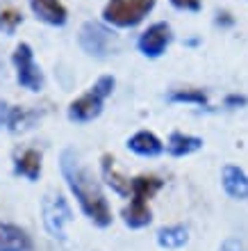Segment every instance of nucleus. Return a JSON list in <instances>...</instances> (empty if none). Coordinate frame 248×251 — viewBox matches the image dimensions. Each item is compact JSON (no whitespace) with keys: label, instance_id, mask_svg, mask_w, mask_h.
Here are the masks:
<instances>
[{"label":"nucleus","instance_id":"nucleus-16","mask_svg":"<svg viewBox=\"0 0 248 251\" xmlns=\"http://www.w3.org/2000/svg\"><path fill=\"white\" fill-rule=\"evenodd\" d=\"M189 242V228L187 226H164L157 231V245L162 249H180Z\"/></svg>","mask_w":248,"mask_h":251},{"label":"nucleus","instance_id":"nucleus-14","mask_svg":"<svg viewBox=\"0 0 248 251\" xmlns=\"http://www.w3.org/2000/svg\"><path fill=\"white\" fill-rule=\"evenodd\" d=\"M103 178L105 183L112 187V190L121 194V197H130V187H132V180L125 178L123 174L116 172L114 167V158L112 155H103Z\"/></svg>","mask_w":248,"mask_h":251},{"label":"nucleus","instance_id":"nucleus-13","mask_svg":"<svg viewBox=\"0 0 248 251\" xmlns=\"http://www.w3.org/2000/svg\"><path fill=\"white\" fill-rule=\"evenodd\" d=\"M32 12L37 14V19L46 21L50 25H64L66 23V9L59 0H30Z\"/></svg>","mask_w":248,"mask_h":251},{"label":"nucleus","instance_id":"nucleus-12","mask_svg":"<svg viewBox=\"0 0 248 251\" xmlns=\"http://www.w3.org/2000/svg\"><path fill=\"white\" fill-rule=\"evenodd\" d=\"M14 174L27 180H39L41 176V153L37 149H25L14 158Z\"/></svg>","mask_w":248,"mask_h":251},{"label":"nucleus","instance_id":"nucleus-8","mask_svg":"<svg viewBox=\"0 0 248 251\" xmlns=\"http://www.w3.org/2000/svg\"><path fill=\"white\" fill-rule=\"evenodd\" d=\"M169 41H171L169 25H166V23H155V25H150L148 30L139 37V50H141L146 57H159Z\"/></svg>","mask_w":248,"mask_h":251},{"label":"nucleus","instance_id":"nucleus-2","mask_svg":"<svg viewBox=\"0 0 248 251\" xmlns=\"http://www.w3.org/2000/svg\"><path fill=\"white\" fill-rule=\"evenodd\" d=\"M114 78L112 75H103V78L96 80V85L89 89L87 94H82L78 100H73L68 105V119L75 121V124H87V121H93L103 112V103L107 96H112L114 92Z\"/></svg>","mask_w":248,"mask_h":251},{"label":"nucleus","instance_id":"nucleus-6","mask_svg":"<svg viewBox=\"0 0 248 251\" xmlns=\"http://www.w3.org/2000/svg\"><path fill=\"white\" fill-rule=\"evenodd\" d=\"M80 44H82V48L87 53L103 57V55H107L114 48L116 37H114V32H110L107 27L98 25V23H87L82 27V32H80Z\"/></svg>","mask_w":248,"mask_h":251},{"label":"nucleus","instance_id":"nucleus-1","mask_svg":"<svg viewBox=\"0 0 248 251\" xmlns=\"http://www.w3.org/2000/svg\"><path fill=\"white\" fill-rule=\"evenodd\" d=\"M59 167H62V176H64L68 190L73 192V197L78 199L80 210L85 212V217L98 228H107L112 224V210L110 203L105 199L100 183L91 174L89 167L82 165V160L75 151L66 149L59 158Z\"/></svg>","mask_w":248,"mask_h":251},{"label":"nucleus","instance_id":"nucleus-15","mask_svg":"<svg viewBox=\"0 0 248 251\" xmlns=\"http://www.w3.org/2000/svg\"><path fill=\"white\" fill-rule=\"evenodd\" d=\"M203 146L201 137H194V135H184V132H171L169 142H166V151L173 155V158H184L189 153L198 151Z\"/></svg>","mask_w":248,"mask_h":251},{"label":"nucleus","instance_id":"nucleus-17","mask_svg":"<svg viewBox=\"0 0 248 251\" xmlns=\"http://www.w3.org/2000/svg\"><path fill=\"white\" fill-rule=\"evenodd\" d=\"M30 119H32V114L25 112V110H21V107H16V105L0 103V128L19 130V128H25Z\"/></svg>","mask_w":248,"mask_h":251},{"label":"nucleus","instance_id":"nucleus-20","mask_svg":"<svg viewBox=\"0 0 248 251\" xmlns=\"http://www.w3.org/2000/svg\"><path fill=\"white\" fill-rule=\"evenodd\" d=\"M176 7H182V9H198L201 0H171Z\"/></svg>","mask_w":248,"mask_h":251},{"label":"nucleus","instance_id":"nucleus-4","mask_svg":"<svg viewBox=\"0 0 248 251\" xmlns=\"http://www.w3.org/2000/svg\"><path fill=\"white\" fill-rule=\"evenodd\" d=\"M155 7V0H110L105 7V21L118 27H132Z\"/></svg>","mask_w":248,"mask_h":251},{"label":"nucleus","instance_id":"nucleus-5","mask_svg":"<svg viewBox=\"0 0 248 251\" xmlns=\"http://www.w3.org/2000/svg\"><path fill=\"white\" fill-rule=\"evenodd\" d=\"M14 66H16V78H19V85L30 89V92H39L44 87V75H41V69L34 64V55L32 48L27 44H19L16 50H14Z\"/></svg>","mask_w":248,"mask_h":251},{"label":"nucleus","instance_id":"nucleus-3","mask_svg":"<svg viewBox=\"0 0 248 251\" xmlns=\"http://www.w3.org/2000/svg\"><path fill=\"white\" fill-rule=\"evenodd\" d=\"M41 215H44V226L55 240H66V224L73 219L71 205L62 194L48 192L41 201Z\"/></svg>","mask_w":248,"mask_h":251},{"label":"nucleus","instance_id":"nucleus-11","mask_svg":"<svg viewBox=\"0 0 248 251\" xmlns=\"http://www.w3.org/2000/svg\"><path fill=\"white\" fill-rule=\"evenodd\" d=\"M223 190L228 192V197L242 201L248 199V176L244 169L235 165H225L223 167Z\"/></svg>","mask_w":248,"mask_h":251},{"label":"nucleus","instance_id":"nucleus-22","mask_svg":"<svg viewBox=\"0 0 248 251\" xmlns=\"http://www.w3.org/2000/svg\"><path fill=\"white\" fill-rule=\"evenodd\" d=\"M228 103H230V105H244V103H246V99H244V96H230Z\"/></svg>","mask_w":248,"mask_h":251},{"label":"nucleus","instance_id":"nucleus-19","mask_svg":"<svg viewBox=\"0 0 248 251\" xmlns=\"http://www.w3.org/2000/svg\"><path fill=\"white\" fill-rule=\"evenodd\" d=\"M171 100H176V103H196V105H203L207 96L201 92V89H184V92H176L171 94Z\"/></svg>","mask_w":248,"mask_h":251},{"label":"nucleus","instance_id":"nucleus-9","mask_svg":"<svg viewBox=\"0 0 248 251\" xmlns=\"http://www.w3.org/2000/svg\"><path fill=\"white\" fill-rule=\"evenodd\" d=\"M148 201L150 199L146 197H139V194H130V205H125L121 210V217H123V224L128 228H146V226L153 222V212L148 208Z\"/></svg>","mask_w":248,"mask_h":251},{"label":"nucleus","instance_id":"nucleus-10","mask_svg":"<svg viewBox=\"0 0 248 251\" xmlns=\"http://www.w3.org/2000/svg\"><path fill=\"white\" fill-rule=\"evenodd\" d=\"M128 149H130L132 153L141 155V158H157V155L164 151V144L159 142V137H157L155 132L139 130L128 139Z\"/></svg>","mask_w":248,"mask_h":251},{"label":"nucleus","instance_id":"nucleus-7","mask_svg":"<svg viewBox=\"0 0 248 251\" xmlns=\"http://www.w3.org/2000/svg\"><path fill=\"white\" fill-rule=\"evenodd\" d=\"M34 240L32 235L12 224V222H0V251H32Z\"/></svg>","mask_w":248,"mask_h":251},{"label":"nucleus","instance_id":"nucleus-21","mask_svg":"<svg viewBox=\"0 0 248 251\" xmlns=\"http://www.w3.org/2000/svg\"><path fill=\"white\" fill-rule=\"evenodd\" d=\"M219 251H242V247H239V242H237V240H225Z\"/></svg>","mask_w":248,"mask_h":251},{"label":"nucleus","instance_id":"nucleus-18","mask_svg":"<svg viewBox=\"0 0 248 251\" xmlns=\"http://www.w3.org/2000/svg\"><path fill=\"white\" fill-rule=\"evenodd\" d=\"M21 21H23V16H21V12L16 9V7L0 5V30H2V32L12 34L14 30L21 25Z\"/></svg>","mask_w":248,"mask_h":251}]
</instances>
